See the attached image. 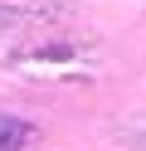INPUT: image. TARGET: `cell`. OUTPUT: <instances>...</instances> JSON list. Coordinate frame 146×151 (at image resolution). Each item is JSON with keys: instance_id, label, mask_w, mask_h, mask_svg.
<instances>
[{"instance_id": "6da1fadb", "label": "cell", "mask_w": 146, "mask_h": 151, "mask_svg": "<svg viewBox=\"0 0 146 151\" xmlns=\"http://www.w3.org/2000/svg\"><path fill=\"white\" fill-rule=\"evenodd\" d=\"M29 137H34V127H29V122H19V117H5V112H0V151H19Z\"/></svg>"}]
</instances>
